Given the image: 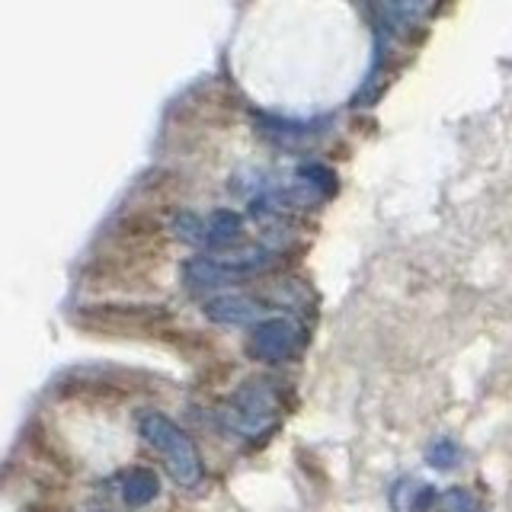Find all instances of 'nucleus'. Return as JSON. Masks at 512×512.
<instances>
[{
  "label": "nucleus",
  "instance_id": "obj_2",
  "mask_svg": "<svg viewBox=\"0 0 512 512\" xmlns=\"http://www.w3.org/2000/svg\"><path fill=\"white\" fill-rule=\"evenodd\" d=\"M276 391L269 381H247L228 404L218 410L221 423L240 432V436H260L272 423H276Z\"/></svg>",
  "mask_w": 512,
  "mask_h": 512
},
{
  "label": "nucleus",
  "instance_id": "obj_7",
  "mask_svg": "<svg viewBox=\"0 0 512 512\" xmlns=\"http://www.w3.org/2000/svg\"><path fill=\"white\" fill-rule=\"evenodd\" d=\"M157 496V474L148 468H132L122 480V500L128 506H148Z\"/></svg>",
  "mask_w": 512,
  "mask_h": 512
},
{
  "label": "nucleus",
  "instance_id": "obj_10",
  "mask_svg": "<svg viewBox=\"0 0 512 512\" xmlns=\"http://www.w3.org/2000/svg\"><path fill=\"white\" fill-rule=\"evenodd\" d=\"M173 234L186 244H205V221L192 212H180L173 218Z\"/></svg>",
  "mask_w": 512,
  "mask_h": 512
},
{
  "label": "nucleus",
  "instance_id": "obj_1",
  "mask_svg": "<svg viewBox=\"0 0 512 512\" xmlns=\"http://www.w3.org/2000/svg\"><path fill=\"white\" fill-rule=\"evenodd\" d=\"M141 436L154 452L164 458L170 477L180 487H196L202 480V458L196 452V445L186 432L167 420L164 413H144L141 416Z\"/></svg>",
  "mask_w": 512,
  "mask_h": 512
},
{
  "label": "nucleus",
  "instance_id": "obj_8",
  "mask_svg": "<svg viewBox=\"0 0 512 512\" xmlns=\"http://www.w3.org/2000/svg\"><path fill=\"white\" fill-rule=\"evenodd\" d=\"M240 234V215L231 208H215L205 221V247H224L237 240Z\"/></svg>",
  "mask_w": 512,
  "mask_h": 512
},
{
  "label": "nucleus",
  "instance_id": "obj_6",
  "mask_svg": "<svg viewBox=\"0 0 512 512\" xmlns=\"http://www.w3.org/2000/svg\"><path fill=\"white\" fill-rule=\"evenodd\" d=\"M183 282L189 292H212V288L234 282V276L215 260V256H196V260H189L183 266Z\"/></svg>",
  "mask_w": 512,
  "mask_h": 512
},
{
  "label": "nucleus",
  "instance_id": "obj_9",
  "mask_svg": "<svg viewBox=\"0 0 512 512\" xmlns=\"http://www.w3.org/2000/svg\"><path fill=\"white\" fill-rule=\"evenodd\" d=\"M391 503L400 512H426L432 503H436V490L426 484H416V480H400L391 493Z\"/></svg>",
  "mask_w": 512,
  "mask_h": 512
},
{
  "label": "nucleus",
  "instance_id": "obj_4",
  "mask_svg": "<svg viewBox=\"0 0 512 512\" xmlns=\"http://www.w3.org/2000/svg\"><path fill=\"white\" fill-rule=\"evenodd\" d=\"M298 346V330L285 317H263L253 324V333L247 340V352L260 362H285Z\"/></svg>",
  "mask_w": 512,
  "mask_h": 512
},
{
  "label": "nucleus",
  "instance_id": "obj_5",
  "mask_svg": "<svg viewBox=\"0 0 512 512\" xmlns=\"http://www.w3.org/2000/svg\"><path fill=\"white\" fill-rule=\"evenodd\" d=\"M202 314L221 327H247L263 320V304L247 295H215L202 304Z\"/></svg>",
  "mask_w": 512,
  "mask_h": 512
},
{
  "label": "nucleus",
  "instance_id": "obj_11",
  "mask_svg": "<svg viewBox=\"0 0 512 512\" xmlns=\"http://www.w3.org/2000/svg\"><path fill=\"white\" fill-rule=\"evenodd\" d=\"M439 506H442V512H480V503L474 500V493L464 490V487H455V490L442 493Z\"/></svg>",
  "mask_w": 512,
  "mask_h": 512
},
{
  "label": "nucleus",
  "instance_id": "obj_12",
  "mask_svg": "<svg viewBox=\"0 0 512 512\" xmlns=\"http://www.w3.org/2000/svg\"><path fill=\"white\" fill-rule=\"evenodd\" d=\"M426 458H429V464L432 468H452V464L458 461V448H455V442H448V439H442V442H436L426 452Z\"/></svg>",
  "mask_w": 512,
  "mask_h": 512
},
{
  "label": "nucleus",
  "instance_id": "obj_3",
  "mask_svg": "<svg viewBox=\"0 0 512 512\" xmlns=\"http://www.w3.org/2000/svg\"><path fill=\"white\" fill-rule=\"evenodd\" d=\"M74 320L90 330L135 333V330H154L160 324H167L170 311L160 308V304H96V308L80 311Z\"/></svg>",
  "mask_w": 512,
  "mask_h": 512
}]
</instances>
